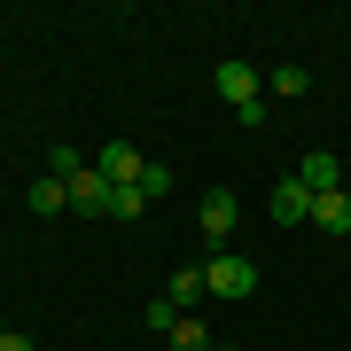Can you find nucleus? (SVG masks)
<instances>
[{
    "mask_svg": "<svg viewBox=\"0 0 351 351\" xmlns=\"http://www.w3.org/2000/svg\"><path fill=\"white\" fill-rule=\"evenodd\" d=\"M250 289H258V265L250 258H234V250H211V258H203V297H226V304H234V297H250Z\"/></svg>",
    "mask_w": 351,
    "mask_h": 351,
    "instance_id": "f257e3e1",
    "label": "nucleus"
},
{
    "mask_svg": "<svg viewBox=\"0 0 351 351\" xmlns=\"http://www.w3.org/2000/svg\"><path fill=\"white\" fill-rule=\"evenodd\" d=\"M203 242H211V250H226V234H234V219H242V203H234V188H211L203 195Z\"/></svg>",
    "mask_w": 351,
    "mask_h": 351,
    "instance_id": "f03ea898",
    "label": "nucleus"
},
{
    "mask_svg": "<svg viewBox=\"0 0 351 351\" xmlns=\"http://www.w3.org/2000/svg\"><path fill=\"white\" fill-rule=\"evenodd\" d=\"M101 180H110V188H141V172H149V156L133 149V141H110V149H101V164H94Z\"/></svg>",
    "mask_w": 351,
    "mask_h": 351,
    "instance_id": "7ed1b4c3",
    "label": "nucleus"
},
{
    "mask_svg": "<svg viewBox=\"0 0 351 351\" xmlns=\"http://www.w3.org/2000/svg\"><path fill=\"white\" fill-rule=\"evenodd\" d=\"M258 86H265V78L242 63V55H226V63H219V94L234 101V110H250V101H258Z\"/></svg>",
    "mask_w": 351,
    "mask_h": 351,
    "instance_id": "20e7f679",
    "label": "nucleus"
},
{
    "mask_svg": "<svg viewBox=\"0 0 351 351\" xmlns=\"http://www.w3.org/2000/svg\"><path fill=\"white\" fill-rule=\"evenodd\" d=\"M304 219H313V188L289 172L281 188H274V226H304Z\"/></svg>",
    "mask_w": 351,
    "mask_h": 351,
    "instance_id": "39448f33",
    "label": "nucleus"
},
{
    "mask_svg": "<svg viewBox=\"0 0 351 351\" xmlns=\"http://www.w3.org/2000/svg\"><path fill=\"white\" fill-rule=\"evenodd\" d=\"M297 180H304V188H313V195H328V188H343V164H336V149H313V156L297 164Z\"/></svg>",
    "mask_w": 351,
    "mask_h": 351,
    "instance_id": "423d86ee",
    "label": "nucleus"
},
{
    "mask_svg": "<svg viewBox=\"0 0 351 351\" xmlns=\"http://www.w3.org/2000/svg\"><path fill=\"white\" fill-rule=\"evenodd\" d=\"M71 211H94V219L110 211V180H101L94 164H86V172H71Z\"/></svg>",
    "mask_w": 351,
    "mask_h": 351,
    "instance_id": "0eeeda50",
    "label": "nucleus"
},
{
    "mask_svg": "<svg viewBox=\"0 0 351 351\" xmlns=\"http://www.w3.org/2000/svg\"><path fill=\"white\" fill-rule=\"evenodd\" d=\"M313 226H328V234H351V188L313 195Z\"/></svg>",
    "mask_w": 351,
    "mask_h": 351,
    "instance_id": "6e6552de",
    "label": "nucleus"
},
{
    "mask_svg": "<svg viewBox=\"0 0 351 351\" xmlns=\"http://www.w3.org/2000/svg\"><path fill=\"white\" fill-rule=\"evenodd\" d=\"M32 211H39V219H55V211H71V180H55V172H39V180H32Z\"/></svg>",
    "mask_w": 351,
    "mask_h": 351,
    "instance_id": "1a4fd4ad",
    "label": "nucleus"
},
{
    "mask_svg": "<svg viewBox=\"0 0 351 351\" xmlns=\"http://www.w3.org/2000/svg\"><path fill=\"white\" fill-rule=\"evenodd\" d=\"M164 297H172V304H180V313H188V304L203 297V265H180V274H172V281H164Z\"/></svg>",
    "mask_w": 351,
    "mask_h": 351,
    "instance_id": "9d476101",
    "label": "nucleus"
},
{
    "mask_svg": "<svg viewBox=\"0 0 351 351\" xmlns=\"http://www.w3.org/2000/svg\"><path fill=\"white\" fill-rule=\"evenodd\" d=\"M265 86H274L281 101H297V94H313V78H304V63H281L274 78H265Z\"/></svg>",
    "mask_w": 351,
    "mask_h": 351,
    "instance_id": "9b49d317",
    "label": "nucleus"
},
{
    "mask_svg": "<svg viewBox=\"0 0 351 351\" xmlns=\"http://www.w3.org/2000/svg\"><path fill=\"white\" fill-rule=\"evenodd\" d=\"M164 343H180V351H211V328L180 313V320H172V336H164Z\"/></svg>",
    "mask_w": 351,
    "mask_h": 351,
    "instance_id": "f8f14e48",
    "label": "nucleus"
},
{
    "mask_svg": "<svg viewBox=\"0 0 351 351\" xmlns=\"http://www.w3.org/2000/svg\"><path fill=\"white\" fill-rule=\"evenodd\" d=\"M141 211H149L141 188H110V211H101V219H141Z\"/></svg>",
    "mask_w": 351,
    "mask_h": 351,
    "instance_id": "ddd939ff",
    "label": "nucleus"
},
{
    "mask_svg": "<svg viewBox=\"0 0 351 351\" xmlns=\"http://www.w3.org/2000/svg\"><path fill=\"white\" fill-rule=\"evenodd\" d=\"M141 195H149V203L172 195V164H149V172H141Z\"/></svg>",
    "mask_w": 351,
    "mask_h": 351,
    "instance_id": "4468645a",
    "label": "nucleus"
},
{
    "mask_svg": "<svg viewBox=\"0 0 351 351\" xmlns=\"http://www.w3.org/2000/svg\"><path fill=\"white\" fill-rule=\"evenodd\" d=\"M47 172L71 180V172H86V156H78V149H47Z\"/></svg>",
    "mask_w": 351,
    "mask_h": 351,
    "instance_id": "2eb2a0df",
    "label": "nucleus"
},
{
    "mask_svg": "<svg viewBox=\"0 0 351 351\" xmlns=\"http://www.w3.org/2000/svg\"><path fill=\"white\" fill-rule=\"evenodd\" d=\"M172 320H180V304H172V297H156V304H149V328H156V336H172Z\"/></svg>",
    "mask_w": 351,
    "mask_h": 351,
    "instance_id": "dca6fc26",
    "label": "nucleus"
},
{
    "mask_svg": "<svg viewBox=\"0 0 351 351\" xmlns=\"http://www.w3.org/2000/svg\"><path fill=\"white\" fill-rule=\"evenodd\" d=\"M0 351H39V343L32 336H0Z\"/></svg>",
    "mask_w": 351,
    "mask_h": 351,
    "instance_id": "f3484780",
    "label": "nucleus"
},
{
    "mask_svg": "<svg viewBox=\"0 0 351 351\" xmlns=\"http://www.w3.org/2000/svg\"><path fill=\"white\" fill-rule=\"evenodd\" d=\"M211 351H234V343H211Z\"/></svg>",
    "mask_w": 351,
    "mask_h": 351,
    "instance_id": "a211bd4d",
    "label": "nucleus"
},
{
    "mask_svg": "<svg viewBox=\"0 0 351 351\" xmlns=\"http://www.w3.org/2000/svg\"><path fill=\"white\" fill-rule=\"evenodd\" d=\"M0 336H8V320H0Z\"/></svg>",
    "mask_w": 351,
    "mask_h": 351,
    "instance_id": "6ab92c4d",
    "label": "nucleus"
}]
</instances>
